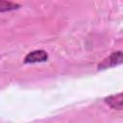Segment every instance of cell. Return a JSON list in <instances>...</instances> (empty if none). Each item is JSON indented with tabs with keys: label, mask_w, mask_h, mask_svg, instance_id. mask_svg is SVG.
Here are the masks:
<instances>
[{
	"label": "cell",
	"mask_w": 123,
	"mask_h": 123,
	"mask_svg": "<svg viewBox=\"0 0 123 123\" xmlns=\"http://www.w3.org/2000/svg\"><path fill=\"white\" fill-rule=\"evenodd\" d=\"M121 63H123V52L117 51V52L111 53L109 57L104 59L98 64L97 69L98 70H104V69H107L110 67L116 66V65L121 64Z\"/></svg>",
	"instance_id": "cell-1"
},
{
	"label": "cell",
	"mask_w": 123,
	"mask_h": 123,
	"mask_svg": "<svg viewBox=\"0 0 123 123\" xmlns=\"http://www.w3.org/2000/svg\"><path fill=\"white\" fill-rule=\"evenodd\" d=\"M48 55L44 50H35L30 52L24 58L25 63H36V62H42L47 61Z\"/></svg>",
	"instance_id": "cell-2"
},
{
	"label": "cell",
	"mask_w": 123,
	"mask_h": 123,
	"mask_svg": "<svg viewBox=\"0 0 123 123\" xmlns=\"http://www.w3.org/2000/svg\"><path fill=\"white\" fill-rule=\"evenodd\" d=\"M105 102L110 108L113 110H122L123 109V92L106 97Z\"/></svg>",
	"instance_id": "cell-3"
},
{
	"label": "cell",
	"mask_w": 123,
	"mask_h": 123,
	"mask_svg": "<svg viewBox=\"0 0 123 123\" xmlns=\"http://www.w3.org/2000/svg\"><path fill=\"white\" fill-rule=\"evenodd\" d=\"M20 7V5L13 3V2H10V1H0V12H9V11H12V10H16Z\"/></svg>",
	"instance_id": "cell-4"
}]
</instances>
